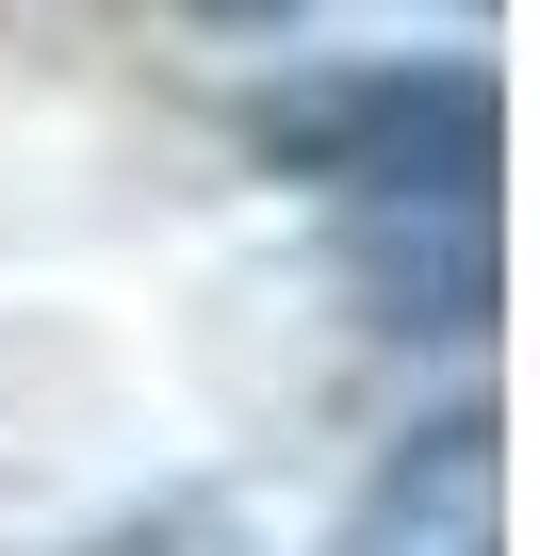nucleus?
<instances>
[{"instance_id":"obj_1","label":"nucleus","mask_w":540,"mask_h":556,"mask_svg":"<svg viewBox=\"0 0 540 556\" xmlns=\"http://www.w3.org/2000/svg\"><path fill=\"white\" fill-rule=\"evenodd\" d=\"M213 17H262V0H213Z\"/></svg>"}]
</instances>
